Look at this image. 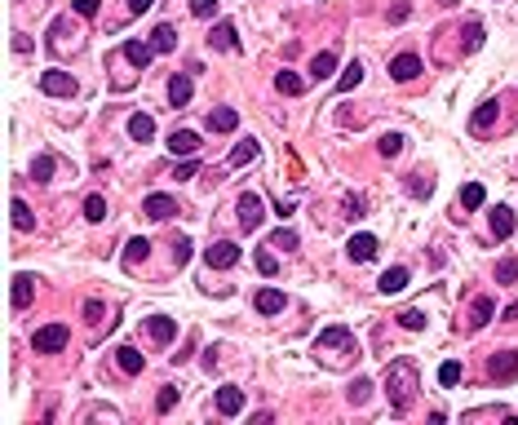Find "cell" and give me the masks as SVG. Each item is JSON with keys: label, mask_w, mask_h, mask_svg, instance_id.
<instances>
[{"label": "cell", "mask_w": 518, "mask_h": 425, "mask_svg": "<svg viewBox=\"0 0 518 425\" xmlns=\"http://www.w3.org/2000/svg\"><path fill=\"white\" fill-rule=\"evenodd\" d=\"M187 261H191V239L177 235V239H173V266H187Z\"/></svg>", "instance_id": "obj_41"}, {"label": "cell", "mask_w": 518, "mask_h": 425, "mask_svg": "<svg viewBox=\"0 0 518 425\" xmlns=\"http://www.w3.org/2000/svg\"><path fill=\"white\" fill-rule=\"evenodd\" d=\"M496 116H500V102H496V97H488V102H478V111L470 116V128H474V133H483V128L496 124Z\"/></svg>", "instance_id": "obj_13"}, {"label": "cell", "mask_w": 518, "mask_h": 425, "mask_svg": "<svg viewBox=\"0 0 518 425\" xmlns=\"http://www.w3.org/2000/svg\"><path fill=\"white\" fill-rule=\"evenodd\" d=\"M332 71H337V54H332V49L314 54V62H310V80H328Z\"/></svg>", "instance_id": "obj_26"}, {"label": "cell", "mask_w": 518, "mask_h": 425, "mask_svg": "<svg viewBox=\"0 0 518 425\" xmlns=\"http://www.w3.org/2000/svg\"><path fill=\"white\" fill-rule=\"evenodd\" d=\"M390 76L399 80V85H408V80L421 76V58H416V54H399V58L390 62Z\"/></svg>", "instance_id": "obj_10"}, {"label": "cell", "mask_w": 518, "mask_h": 425, "mask_svg": "<svg viewBox=\"0 0 518 425\" xmlns=\"http://www.w3.org/2000/svg\"><path fill=\"white\" fill-rule=\"evenodd\" d=\"M496 284H518V257H505L496 266Z\"/></svg>", "instance_id": "obj_38"}, {"label": "cell", "mask_w": 518, "mask_h": 425, "mask_svg": "<svg viewBox=\"0 0 518 425\" xmlns=\"http://www.w3.org/2000/svg\"><path fill=\"white\" fill-rule=\"evenodd\" d=\"M408 280H412V275H408V266H390V270L377 280V288L386 292V297H394V292H404V288H408Z\"/></svg>", "instance_id": "obj_12"}, {"label": "cell", "mask_w": 518, "mask_h": 425, "mask_svg": "<svg viewBox=\"0 0 518 425\" xmlns=\"http://www.w3.org/2000/svg\"><path fill=\"white\" fill-rule=\"evenodd\" d=\"M31 350H40V354L66 350V323H45V328H36L31 333Z\"/></svg>", "instance_id": "obj_3"}, {"label": "cell", "mask_w": 518, "mask_h": 425, "mask_svg": "<svg viewBox=\"0 0 518 425\" xmlns=\"http://www.w3.org/2000/svg\"><path fill=\"white\" fill-rule=\"evenodd\" d=\"M235 217H240V226H244V235H248V231H257V226H261V200H257L253 191H244V195H240V204H235Z\"/></svg>", "instance_id": "obj_5"}, {"label": "cell", "mask_w": 518, "mask_h": 425, "mask_svg": "<svg viewBox=\"0 0 518 425\" xmlns=\"http://www.w3.org/2000/svg\"><path fill=\"white\" fill-rule=\"evenodd\" d=\"M408 191H412V195H421V200H425V195L434 191V182H430V177H421V173H412V182H408Z\"/></svg>", "instance_id": "obj_46"}, {"label": "cell", "mask_w": 518, "mask_h": 425, "mask_svg": "<svg viewBox=\"0 0 518 425\" xmlns=\"http://www.w3.org/2000/svg\"><path fill=\"white\" fill-rule=\"evenodd\" d=\"M54 169H58L54 155H36V160H31V177H36V182H49V177H54Z\"/></svg>", "instance_id": "obj_32"}, {"label": "cell", "mask_w": 518, "mask_h": 425, "mask_svg": "<svg viewBox=\"0 0 518 425\" xmlns=\"http://www.w3.org/2000/svg\"><path fill=\"white\" fill-rule=\"evenodd\" d=\"M253 306H257V315H279V310L288 306V301H283V292H275V288H261L257 297H253Z\"/></svg>", "instance_id": "obj_20"}, {"label": "cell", "mask_w": 518, "mask_h": 425, "mask_svg": "<svg viewBox=\"0 0 518 425\" xmlns=\"http://www.w3.org/2000/svg\"><path fill=\"white\" fill-rule=\"evenodd\" d=\"M195 169H199V164H195V155H191V160H182V164H177V173H173V177H177V182H191Z\"/></svg>", "instance_id": "obj_50"}, {"label": "cell", "mask_w": 518, "mask_h": 425, "mask_svg": "<svg viewBox=\"0 0 518 425\" xmlns=\"http://www.w3.org/2000/svg\"><path fill=\"white\" fill-rule=\"evenodd\" d=\"M115 364H120V372H129V377H138V372L146 368V359L138 354V346H120V350H115Z\"/></svg>", "instance_id": "obj_17"}, {"label": "cell", "mask_w": 518, "mask_h": 425, "mask_svg": "<svg viewBox=\"0 0 518 425\" xmlns=\"http://www.w3.org/2000/svg\"><path fill=\"white\" fill-rule=\"evenodd\" d=\"M474 49H483V23L465 27V54H474Z\"/></svg>", "instance_id": "obj_43"}, {"label": "cell", "mask_w": 518, "mask_h": 425, "mask_svg": "<svg viewBox=\"0 0 518 425\" xmlns=\"http://www.w3.org/2000/svg\"><path fill=\"white\" fill-rule=\"evenodd\" d=\"M275 89L288 93V97H297V93H306V80L297 76V71H279V76H275Z\"/></svg>", "instance_id": "obj_30"}, {"label": "cell", "mask_w": 518, "mask_h": 425, "mask_svg": "<svg viewBox=\"0 0 518 425\" xmlns=\"http://www.w3.org/2000/svg\"><path fill=\"white\" fill-rule=\"evenodd\" d=\"M235 124H240V111H235V107H217V111H208V128H213V133H230Z\"/></svg>", "instance_id": "obj_16"}, {"label": "cell", "mask_w": 518, "mask_h": 425, "mask_svg": "<svg viewBox=\"0 0 518 425\" xmlns=\"http://www.w3.org/2000/svg\"><path fill=\"white\" fill-rule=\"evenodd\" d=\"M483 200H488V191H483L478 182H465V191H461V208H483Z\"/></svg>", "instance_id": "obj_33"}, {"label": "cell", "mask_w": 518, "mask_h": 425, "mask_svg": "<svg viewBox=\"0 0 518 425\" xmlns=\"http://www.w3.org/2000/svg\"><path fill=\"white\" fill-rule=\"evenodd\" d=\"M314 354H319L328 368H341V364H355L359 359V341L346 323H328V328L314 337Z\"/></svg>", "instance_id": "obj_1"}, {"label": "cell", "mask_w": 518, "mask_h": 425, "mask_svg": "<svg viewBox=\"0 0 518 425\" xmlns=\"http://www.w3.org/2000/svg\"><path fill=\"white\" fill-rule=\"evenodd\" d=\"M217 412H222V417L244 412V390L240 385H222V390H217Z\"/></svg>", "instance_id": "obj_11"}, {"label": "cell", "mask_w": 518, "mask_h": 425, "mask_svg": "<svg viewBox=\"0 0 518 425\" xmlns=\"http://www.w3.org/2000/svg\"><path fill=\"white\" fill-rule=\"evenodd\" d=\"M346 253H350V261H372L377 257V235H355L346 244Z\"/></svg>", "instance_id": "obj_15"}, {"label": "cell", "mask_w": 518, "mask_h": 425, "mask_svg": "<svg viewBox=\"0 0 518 425\" xmlns=\"http://www.w3.org/2000/svg\"><path fill=\"white\" fill-rule=\"evenodd\" d=\"M9 212H13V226H18V231H31V226H36V217H31V208H27L23 200H13Z\"/></svg>", "instance_id": "obj_34"}, {"label": "cell", "mask_w": 518, "mask_h": 425, "mask_svg": "<svg viewBox=\"0 0 518 425\" xmlns=\"http://www.w3.org/2000/svg\"><path fill=\"white\" fill-rule=\"evenodd\" d=\"M208 44L213 49H240V36H235V23H217L208 31Z\"/></svg>", "instance_id": "obj_18"}, {"label": "cell", "mask_w": 518, "mask_h": 425, "mask_svg": "<svg viewBox=\"0 0 518 425\" xmlns=\"http://www.w3.org/2000/svg\"><path fill=\"white\" fill-rule=\"evenodd\" d=\"M377 151H381V155H386V160H394L399 151H404V133H386V138H381V142H377Z\"/></svg>", "instance_id": "obj_36"}, {"label": "cell", "mask_w": 518, "mask_h": 425, "mask_svg": "<svg viewBox=\"0 0 518 425\" xmlns=\"http://www.w3.org/2000/svg\"><path fill=\"white\" fill-rule=\"evenodd\" d=\"M54 49H58V54H62V49H80V31L66 27V18L54 23Z\"/></svg>", "instance_id": "obj_21"}, {"label": "cell", "mask_w": 518, "mask_h": 425, "mask_svg": "<svg viewBox=\"0 0 518 425\" xmlns=\"http://www.w3.org/2000/svg\"><path fill=\"white\" fill-rule=\"evenodd\" d=\"M408 13H412V5H408V0H394V5H390V23H404Z\"/></svg>", "instance_id": "obj_51"}, {"label": "cell", "mask_w": 518, "mask_h": 425, "mask_svg": "<svg viewBox=\"0 0 518 425\" xmlns=\"http://www.w3.org/2000/svg\"><path fill=\"white\" fill-rule=\"evenodd\" d=\"M146 333H151L155 341H173L177 337V323L169 315H151V319H146Z\"/></svg>", "instance_id": "obj_23"}, {"label": "cell", "mask_w": 518, "mask_h": 425, "mask_svg": "<svg viewBox=\"0 0 518 425\" xmlns=\"http://www.w3.org/2000/svg\"><path fill=\"white\" fill-rule=\"evenodd\" d=\"M341 208H346V217H363V200H359V195H346Z\"/></svg>", "instance_id": "obj_49"}, {"label": "cell", "mask_w": 518, "mask_h": 425, "mask_svg": "<svg viewBox=\"0 0 518 425\" xmlns=\"http://www.w3.org/2000/svg\"><path fill=\"white\" fill-rule=\"evenodd\" d=\"M151 49H155V54H169V49H177V31H173V23H160V27L151 31Z\"/></svg>", "instance_id": "obj_22"}, {"label": "cell", "mask_w": 518, "mask_h": 425, "mask_svg": "<svg viewBox=\"0 0 518 425\" xmlns=\"http://www.w3.org/2000/svg\"><path fill=\"white\" fill-rule=\"evenodd\" d=\"M266 249H279V253H288V249H297V235H293V231H275Z\"/></svg>", "instance_id": "obj_42"}, {"label": "cell", "mask_w": 518, "mask_h": 425, "mask_svg": "<svg viewBox=\"0 0 518 425\" xmlns=\"http://www.w3.org/2000/svg\"><path fill=\"white\" fill-rule=\"evenodd\" d=\"M253 160H257V142L244 138V142H235V151H230L226 164H230V169H244V164H253Z\"/></svg>", "instance_id": "obj_24"}, {"label": "cell", "mask_w": 518, "mask_h": 425, "mask_svg": "<svg viewBox=\"0 0 518 425\" xmlns=\"http://www.w3.org/2000/svg\"><path fill=\"white\" fill-rule=\"evenodd\" d=\"M399 323H404L408 333H421V328H425V315H421V310H404V315H399Z\"/></svg>", "instance_id": "obj_44"}, {"label": "cell", "mask_w": 518, "mask_h": 425, "mask_svg": "<svg viewBox=\"0 0 518 425\" xmlns=\"http://www.w3.org/2000/svg\"><path fill=\"white\" fill-rule=\"evenodd\" d=\"M204 257H208V266H213V270H230V266H235V261H240L244 253H240V244H230V239H217L213 249H204Z\"/></svg>", "instance_id": "obj_4"}, {"label": "cell", "mask_w": 518, "mask_h": 425, "mask_svg": "<svg viewBox=\"0 0 518 425\" xmlns=\"http://www.w3.org/2000/svg\"><path fill=\"white\" fill-rule=\"evenodd\" d=\"M496 315V306H492V297H474V310H470V328H483Z\"/></svg>", "instance_id": "obj_31"}, {"label": "cell", "mask_w": 518, "mask_h": 425, "mask_svg": "<svg viewBox=\"0 0 518 425\" xmlns=\"http://www.w3.org/2000/svg\"><path fill=\"white\" fill-rule=\"evenodd\" d=\"M31 297H36V280L31 275H13V306H31Z\"/></svg>", "instance_id": "obj_25"}, {"label": "cell", "mask_w": 518, "mask_h": 425, "mask_svg": "<svg viewBox=\"0 0 518 425\" xmlns=\"http://www.w3.org/2000/svg\"><path fill=\"white\" fill-rule=\"evenodd\" d=\"M169 102H173V107H187V102H191V76L177 71V76L169 80Z\"/></svg>", "instance_id": "obj_27"}, {"label": "cell", "mask_w": 518, "mask_h": 425, "mask_svg": "<svg viewBox=\"0 0 518 425\" xmlns=\"http://www.w3.org/2000/svg\"><path fill=\"white\" fill-rule=\"evenodd\" d=\"M142 212H146L151 222H164V217H173V212H177V204H173V195H160V191H151V195L142 200Z\"/></svg>", "instance_id": "obj_8"}, {"label": "cell", "mask_w": 518, "mask_h": 425, "mask_svg": "<svg viewBox=\"0 0 518 425\" xmlns=\"http://www.w3.org/2000/svg\"><path fill=\"white\" fill-rule=\"evenodd\" d=\"M76 13H80V18H93V13H98V0H76Z\"/></svg>", "instance_id": "obj_53"}, {"label": "cell", "mask_w": 518, "mask_h": 425, "mask_svg": "<svg viewBox=\"0 0 518 425\" xmlns=\"http://www.w3.org/2000/svg\"><path fill=\"white\" fill-rule=\"evenodd\" d=\"M461 377H465V368H461V364H452V359H447V364L439 368V381H443L447 390H452V385H461Z\"/></svg>", "instance_id": "obj_37"}, {"label": "cell", "mask_w": 518, "mask_h": 425, "mask_svg": "<svg viewBox=\"0 0 518 425\" xmlns=\"http://www.w3.org/2000/svg\"><path fill=\"white\" fill-rule=\"evenodd\" d=\"M85 315H89L93 323H102V315H107V310H102V301H93V297H89V301H85Z\"/></svg>", "instance_id": "obj_52"}, {"label": "cell", "mask_w": 518, "mask_h": 425, "mask_svg": "<svg viewBox=\"0 0 518 425\" xmlns=\"http://www.w3.org/2000/svg\"><path fill=\"white\" fill-rule=\"evenodd\" d=\"M85 217L89 222H102L107 217V200H102V195H89V200H85Z\"/></svg>", "instance_id": "obj_39"}, {"label": "cell", "mask_w": 518, "mask_h": 425, "mask_svg": "<svg viewBox=\"0 0 518 425\" xmlns=\"http://www.w3.org/2000/svg\"><path fill=\"white\" fill-rule=\"evenodd\" d=\"M253 261H257V270H261V275H275V270H279V261H275V253H266V249H261V253H257Z\"/></svg>", "instance_id": "obj_47"}, {"label": "cell", "mask_w": 518, "mask_h": 425, "mask_svg": "<svg viewBox=\"0 0 518 425\" xmlns=\"http://www.w3.org/2000/svg\"><path fill=\"white\" fill-rule=\"evenodd\" d=\"M488 377H492V381H514V377H518V354H514V350L492 354V359H488Z\"/></svg>", "instance_id": "obj_6"}, {"label": "cell", "mask_w": 518, "mask_h": 425, "mask_svg": "<svg viewBox=\"0 0 518 425\" xmlns=\"http://www.w3.org/2000/svg\"><path fill=\"white\" fill-rule=\"evenodd\" d=\"M191 13H195V18H213V13H217V0H191Z\"/></svg>", "instance_id": "obj_48"}, {"label": "cell", "mask_w": 518, "mask_h": 425, "mask_svg": "<svg viewBox=\"0 0 518 425\" xmlns=\"http://www.w3.org/2000/svg\"><path fill=\"white\" fill-rule=\"evenodd\" d=\"M199 146H204V142H199V133H191V128H177V133L169 138V151H173V155H182V160L199 155Z\"/></svg>", "instance_id": "obj_9"}, {"label": "cell", "mask_w": 518, "mask_h": 425, "mask_svg": "<svg viewBox=\"0 0 518 425\" xmlns=\"http://www.w3.org/2000/svg\"><path fill=\"white\" fill-rule=\"evenodd\" d=\"M359 80H363V67H359V62H350V67L341 71V80H337V93H350Z\"/></svg>", "instance_id": "obj_35"}, {"label": "cell", "mask_w": 518, "mask_h": 425, "mask_svg": "<svg viewBox=\"0 0 518 425\" xmlns=\"http://www.w3.org/2000/svg\"><path fill=\"white\" fill-rule=\"evenodd\" d=\"M120 54H124V62H133V67L142 71L146 62L155 58V49H151V44H142V40H124V44H120Z\"/></svg>", "instance_id": "obj_14"}, {"label": "cell", "mask_w": 518, "mask_h": 425, "mask_svg": "<svg viewBox=\"0 0 518 425\" xmlns=\"http://www.w3.org/2000/svg\"><path fill=\"white\" fill-rule=\"evenodd\" d=\"M151 5H155V0H129V13H146Z\"/></svg>", "instance_id": "obj_54"}, {"label": "cell", "mask_w": 518, "mask_h": 425, "mask_svg": "<svg viewBox=\"0 0 518 425\" xmlns=\"http://www.w3.org/2000/svg\"><path fill=\"white\" fill-rule=\"evenodd\" d=\"M416 390H421V372H416V364H412V359H394V364L386 368V395H390V407L399 417L412 407Z\"/></svg>", "instance_id": "obj_2"}, {"label": "cell", "mask_w": 518, "mask_h": 425, "mask_svg": "<svg viewBox=\"0 0 518 425\" xmlns=\"http://www.w3.org/2000/svg\"><path fill=\"white\" fill-rule=\"evenodd\" d=\"M492 235L496 239H510L514 235V208H505V204L492 208Z\"/></svg>", "instance_id": "obj_19"}, {"label": "cell", "mask_w": 518, "mask_h": 425, "mask_svg": "<svg viewBox=\"0 0 518 425\" xmlns=\"http://www.w3.org/2000/svg\"><path fill=\"white\" fill-rule=\"evenodd\" d=\"M40 89L49 97H71L76 93V76H66V71H45L40 76Z\"/></svg>", "instance_id": "obj_7"}, {"label": "cell", "mask_w": 518, "mask_h": 425, "mask_svg": "<svg viewBox=\"0 0 518 425\" xmlns=\"http://www.w3.org/2000/svg\"><path fill=\"white\" fill-rule=\"evenodd\" d=\"M173 403H177V385H164L160 395H155V412H169Z\"/></svg>", "instance_id": "obj_45"}, {"label": "cell", "mask_w": 518, "mask_h": 425, "mask_svg": "<svg viewBox=\"0 0 518 425\" xmlns=\"http://www.w3.org/2000/svg\"><path fill=\"white\" fill-rule=\"evenodd\" d=\"M146 253H151V244H146L142 235H133V239L124 244V270H133V266H138V261H142Z\"/></svg>", "instance_id": "obj_29"}, {"label": "cell", "mask_w": 518, "mask_h": 425, "mask_svg": "<svg viewBox=\"0 0 518 425\" xmlns=\"http://www.w3.org/2000/svg\"><path fill=\"white\" fill-rule=\"evenodd\" d=\"M129 133H133V142H151V138H155V120L138 111V116L129 120Z\"/></svg>", "instance_id": "obj_28"}, {"label": "cell", "mask_w": 518, "mask_h": 425, "mask_svg": "<svg viewBox=\"0 0 518 425\" xmlns=\"http://www.w3.org/2000/svg\"><path fill=\"white\" fill-rule=\"evenodd\" d=\"M367 399H372V381H363V377H359L355 385H350V403H355V407H363Z\"/></svg>", "instance_id": "obj_40"}]
</instances>
